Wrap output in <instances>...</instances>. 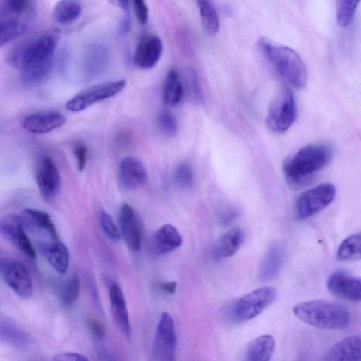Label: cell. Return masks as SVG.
Wrapping results in <instances>:
<instances>
[{"label":"cell","instance_id":"1","mask_svg":"<svg viewBox=\"0 0 361 361\" xmlns=\"http://www.w3.org/2000/svg\"><path fill=\"white\" fill-rule=\"evenodd\" d=\"M332 154L331 147L324 143L304 146L284 164L283 171L287 182L293 188L308 183L314 173L330 161Z\"/></svg>","mask_w":361,"mask_h":361},{"label":"cell","instance_id":"2","mask_svg":"<svg viewBox=\"0 0 361 361\" xmlns=\"http://www.w3.org/2000/svg\"><path fill=\"white\" fill-rule=\"evenodd\" d=\"M293 312L299 320L322 329H343L350 323V313L346 307L322 300L298 303Z\"/></svg>","mask_w":361,"mask_h":361},{"label":"cell","instance_id":"3","mask_svg":"<svg viewBox=\"0 0 361 361\" xmlns=\"http://www.w3.org/2000/svg\"><path fill=\"white\" fill-rule=\"evenodd\" d=\"M258 44L275 70L291 85L302 88L306 85L307 71L298 52L266 37L259 38Z\"/></svg>","mask_w":361,"mask_h":361},{"label":"cell","instance_id":"4","mask_svg":"<svg viewBox=\"0 0 361 361\" xmlns=\"http://www.w3.org/2000/svg\"><path fill=\"white\" fill-rule=\"evenodd\" d=\"M56 32H47L16 46L8 56V63L20 71L53 63L59 42Z\"/></svg>","mask_w":361,"mask_h":361},{"label":"cell","instance_id":"5","mask_svg":"<svg viewBox=\"0 0 361 361\" xmlns=\"http://www.w3.org/2000/svg\"><path fill=\"white\" fill-rule=\"evenodd\" d=\"M298 114L295 98L292 91L283 87L271 102L266 116L267 128L275 133H282L293 124Z\"/></svg>","mask_w":361,"mask_h":361},{"label":"cell","instance_id":"6","mask_svg":"<svg viewBox=\"0 0 361 361\" xmlns=\"http://www.w3.org/2000/svg\"><path fill=\"white\" fill-rule=\"evenodd\" d=\"M335 186L329 183L317 185L302 192L295 202L299 219H306L328 207L336 196Z\"/></svg>","mask_w":361,"mask_h":361},{"label":"cell","instance_id":"7","mask_svg":"<svg viewBox=\"0 0 361 361\" xmlns=\"http://www.w3.org/2000/svg\"><path fill=\"white\" fill-rule=\"evenodd\" d=\"M276 289L264 286L241 297L235 304L233 316L240 322L250 320L260 314L276 299Z\"/></svg>","mask_w":361,"mask_h":361},{"label":"cell","instance_id":"8","mask_svg":"<svg viewBox=\"0 0 361 361\" xmlns=\"http://www.w3.org/2000/svg\"><path fill=\"white\" fill-rule=\"evenodd\" d=\"M126 81L120 80L97 84L77 93L66 103L67 110L72 112L83 111L94 104L112 97L121 92Z\"/></svg>","mask_w":361,"mask_h":361},{"label":"cell","instance_id":"9","mask_svg":"<svg viewBox=\"0 0 361 361\" xmlns=\"http://www.w3.org/2000/svg\"><path fill=\"white\" fill-rule=\"evenodd\" d=\"M176 336L173 320L166 312L158 322L153 352L157 361H176Z\"/></svg>","mask_w":361,"mask_h":361},{"label":"cell","instance_id":"10","mask_svg":"<svg viewBox=\"0 0 361 361\" xmlns=\"http://www.w3.org/2000/svg\"><path fill=\"white\" fill-rule=\"evenodd\" d=\"M0 275L13 290L22 298H29L32 292V282L25 266L20 262L0 259Z\"/></svg>","mask_w":361,"mask_h":361},{"label":"cell","instance_id":"11","mask_svg":"<svg viewBox=\"0 0 361 361\" xmlns=\"http://www.w3.org/2000/svg\"><path fill=\"white\" fill-rule=\"evenodd\" d=\"M0 235L30 259L36 258V252L20 216L8 214L0 218Z\"/></svg>","mask_w":361,"mask_h":361},{"label":"cell","instance_id":"12","mask_svg":"<svg viewBox=\"0 0 361 361\" xmlns=\"http://www.w3.org/2000/svg\"><path fill=\"white\" fill-rule=\"evenodd\" d=\"M20 217L25 231L39 238V241L59 240L56 226L47 213L29 208L24 209Z\"/></svg>","mask_w":361,"mask_h":361},{"label":"cell","instance_id":"13","mask_svg":"<svg viewBox=\"0 0 361 361\" xmlns=\"http://www.w3.org/2000/svg\"><path fill=\"white\" fill-rule=\"evenodd\" d=\"M326 286L334 295L351 302L361 299V281L343 271H336L329 277Z\"/></svg>","mask_w":361,"mask_h":361},{"label":"cell","instance_id":"14","mask_svg":"<svg viewBox=\"0 0 361 361\" xmlns=\"http://www.w3.org/2000/svg\"><path fill=\"white\" fill-rule=\"evenodd\" d=\"M36 181L42 197L45 200L54 197L59 190L61 177L54 161L43 157L37 167Z\"/></svg>","mask_w":361,"mask_h":361},{"label":"cell","instance_id":"15","mask_svg":"<svg viewBox=\"0 0 361 361\" xmlns=\"http://www.w3.org/2000/svg\"><path fill=\"white\" fill-rule=\"evenodd\" d=\"M163 51L161 39L154 35L142 37L139 41L134 55V63L140 68L149 69L159 61Z\"/></svg>","mask_w":361,"mask_h":361},{"label":"cell","instance_id":"16","mask_svg":"<svg viewBox=\"0 0 361 361\" xmlns=\"http://www.w3.org/2000/svg\"><path fill=\"white\" fill-rule=\"evenodd\" d=\"M120 233L132 251H138L141 247V232L133 208L128 204L121 206L118 212Z\"/></svg>","mask_w":361,"mask_h":361},{"label":"cell","instance_id":"17","mask_svg":"<svg viewBox=\"0 0 361 361\" xmlns=\"http://www.w3.org/2000/svg\"><path fill=\"white\" fill-rule=\"evenodd\" d=\"M65 121L64 115L59 111L37 112L26 116L23 127L30 133L43 134L62 126Z\"/></svg>","mask_w":361,"mask_h":361},{"label":"cell","instance_id":"18","mask_svg":"<svg viewBox=\"0 0 361 361\" xmlns=\"http://www.w3.org/2000/svg\"><path fill=\"white\" fill-rule=\"evenodd\" d=\"M361 338L358 335L349 336L331 346L321 361H360Z\"/></svg>","mask_w":361,"mask_h":361},{"label":"cell","instance_id":"19","mask_svg":"<svg viewBox=\"0 0 361 361\" xmlns=\"http://www.w3.org/2000/svg\"><path fill=\"white\" fill-rule=\"evenodd\" d=\"M118 177L122 187L130 190L144 184L147 178V173L138 159L126 157L119 164Z\"/></svg>","mask_w":361,"mask_h":361},{"label":"cell","instance_id":"20","mask_svg":"<svg viewBox=\"0 0 361 361\" xmlns=\"http://www.w3.org/2000/svg\"><path fill=\"white\" fill-rule=\"evenodd\" d=\"M37 247L41 254L57 272H66L69 264V252L63 243L59 240L38 241Z\"/></svg>","mask_w":361,"mask_h":361},{"label":"cell","instance_id":"21","mask_svg":"<svg viewBox=\"0 0 361 361\" xmlns=\"http://www.w3.org/2000/svg\"><path fill=\"white\" fill-rule=\"evenodd\" d=\"M109 295L114 321L123 334L130 339L131 328L123 291L118 284L113 283L109 287Z\"/></svg>","mask_w":361,"mask_h":361},{"label":"cell","instance_id":"22","mask_svg":"<svg viewBox=\"0 0 361 361\" xmlns=\"http://www.w3.org/2000/svg\"><path fill=\"white\" fill-rule=\"evenodd\" d=\"M182 243V238L177 228L171 224H165L154 233L152 242V251L164 255L178 248Z\"/></svg>","mask_w":361,"mask_h":361},{"label":"cell","instance_id":"23","mask_svg":"<svg viewBox=\"0 0 361 361\" xmlns=\"http://www.w3.org/2000/svg\"><path fill=\"white\" fill-rule=\"evenodd\" d=\"M33 1L27 0L0 1V21H17L27 23L25 19L34 13Z\"/></svg>","mask_w":361,"mask_h":361},{"label":"cell","instance_id":"24","mask_svg":"<svg viewBox=\"0 0 361 361\" xmlns=\"http://www.w3.org/2000/svg\"><path fill=\"white\" fill-rule=\"evenodd\" d=\"M0 341L15 347L24 348L30 343L31 339L16 322L0 314Z\"/></svg>","mask_w":361,"mask_h":361},{"label":"cell","instance_id":"25","mask_svg":"<svg viewBox=\"0 0 361 361\" xmlns=\"http://www.w3.org/2000/svg\"><path fill=\"white\" fill-rule=\"evenodd\" d=\"M274 348L275 340L271 335L258 336L248 344L243 361H269Z\"/></svg>","mask_w":361,"mask_h":361},{"label":"cell","instance_id":"26","mask_svg":"<svg viewBox=\"0 0 361 361\" xmlns=\"http://www.w3.org/2000/svg\"><path fill=\"white\" fill-rule=\"evenodd\" d=\"M244 241L243 231L239 228H232L224 233L214 247V257L218 259L231 257L242 246Z\"/></svg>","mask_w":361,"mask_h":361},{"label":"cell","instance_id":"27","mask_svg":"<svg viewBox=\"0 0 361 361\" xmlns=\"http://www.w3.org/2000/svg\"><path fill=\"white\" fill-rule=\"evenodd\" d=\"M283 259V248L278 245L271 246L260 264L258 271L259 280L266 282L274 279L281 269Z\"/></svg>","mask_w":361,"mask_h":361},{"label":"cell","instance_id":"28","mask_svg":"<svg viewBox=\"0 0 361 361\" xmlns=\"http://www.w3.org/2000/svg\"><path fill=\"white\" fill-rule=\"evenodd\" d=\"M184 94L183 80L179 73L171 69L168 71L162 86V97L166 104L175 106L180 104Z\"/></svg>","mask_w":361,"mask_h":361},{"label":"cell","instance_id":"29","mask_svg":"<svg viewBox=\"0 0 361 361\" xmlns=\"http://www.w3.org/2000/svg\"><path fill=\"white\" fill-rule=\"evenodd\" d=\"M108 51L99 44H91L86 50L85 68L90 77L99 74L106 66Z\"/></svg>","mask_w":361,"mask_h":361},{"label":"cell","instance_id":"30","mask_svg":"<svg viewBox=\"0 0 361 361\" xmlns=\"http://www.w3.org/2000/svg\"><path fill=\"white\" fill-rule=\"evenodd\" d=\"M81 12L82 6L79 1L63 0L56 4L53 16L58 23L67 25L75 21L80 16Z\"/></svg>","mask_w":361,"mask_h":361},{"label":"cell","instance_id":"31","mask_svg":"<svg viewBox=\"0 0 361 361\" xmlns=\"http://www.w3.org/2000/svg\"><path fill=\"white\" fill-rule=\"evenodd\" d=\"M336 257L339 261L353 262L361 257V235L353 234L344 239L340 244Z\"/></svg>","mask_w":361,"mask_h":361},{"label":"cell","instance_id":"32","mask_svg":"<svg viewBox=\"0 0 361 361\" xmlns=\"http://www.w3.org/2000/svg\"><path fill=\"white\" fill-rule=\"evenodd\" d=\"M202 24L206 32L215 35L219 29V18L213 4L207 0L197 1Z\"/></svg>","mask_w":361,"mask_h":361},{"label":"cell","instance_id":"33","mask_svg":"<svg viewBox=\"0 0 361 361\" xmlns=\"http://www.w3.org/2000/svg\"><path fill=\"white\" fill-rule=\"evenodd\" d=\"M183 87L190 99L195 104H201L204 102V97L199 76L195 70L188 69L185 74Z\"/></svg>","mask_w":361,"mask_h":361},{"label":"cell","instance_id":"34","mask_svg":"<svg viewBox=\"0 0 361 361\" xmlns=\"http://www.w3.org/2000/svg\"><path fill=\"white\" fill-rule=\"evenodd\" d=\"M27 24L17 21H0V47L21 36Z\"/></svg>","mask_w":361,"mask_h":361},{"label":"cell","instance_id":"35","mask_svg":"<svg viewBox=\"0 0 361 361\" xmlns=\"http://www.w3.org/2000/svg\"><path fill=\"white\" fill-rule=\"evenodd\" d=\"M80 292V282L77 276L68 279L61 286L59 298L61 304L69 307L78 300Z\"/></svg>","mask_w":361,"mask_h":361},{"label":"cell","instance_id":"36","mask_svg":"<svg viewBox=\"0 0 361 361\" xmlns=\"http://www.w3.org/2000/svg\"><path fill=\"white\" fill-rule=\"evenodd\" d=\"M360 1H336V20L341 27L348 26L352 21Z\"/></svg>","mask_w":361,"mask_h":361},{"label":"cell","instance_id":"37","mask_svg":"<svg viewBox=\"0 0 361 361\" xmlns=\"http://www.w3.org/2000/svg\"><path fill=\"white\" fill-rule=\"evenodd\" d=\"M161 131L167 136L174 135L178 130V123L173 115L168 111H162L157 118Z\"/></svg>","mask_w":361,"mask_h":361},{"label":"cell","instance_id":"38","mask_svg":"<svg viewBox=\"0 0 361 361\" xmlns=\"http://www.w3.org/2000/svg\"><path fill=\"white\" fill-rule=\"evenodd\" d=\"M175 181L182 188H189L193 183L194 174L188 163L180 164L175 171Z\"/></svg>","mask_w":361,"mask_h":361},{"label":"cell","instance_id":"39","mask_svg":"<svg viewBox=\"0 0 361 361\" xmlns=\"http://www.w3.org/2000/svg\"><path fill=\"white\" fill-rule=\"evenodd\" d=\"M101 227L105 234L114 240H118L121 238L120 231L116 226L111 216L105 211L99 214Z\"/></svg>","mask_w":361,"mask_h":361},{"label":"cell","instance_id":"40","mask_svg":"<svg viewBox=\"0 0 361 361\" xmlns=\"http://www.w3.org/2000/svg\"><path fill=\"white\" fill-rule=\"evenodd\" d=\"M135 14L139 23L142 25H145L149 20V8L142 0H135L133 1Z\"/></svg>","mask_w":361,"mask_h":361},{"label":"cell","instance_id":"41","mask_svg":"<svg viewBox=\"0 0 361 361\" xmlns=\"http://www.w3.org/2000/svg\"><path fill=\"white\" fill-rule=\"evenodd\" d=\"M73 153L76 159L77 166L80 171H82L86 165L87 148L83 144H77L73 147Z\"/></svg>","mask_w":361,"mask_h":361},{"label":"cell","instance_id":"42","mask_svg":"<svg viewBox=\"0 0 361 361\" xmlns=\"http://www.w3.org/2000/svg\"><path fill=\"white\" fill-rule=\"evenodd\" d=\"M88 326L94 341L102 342L105 336V329L102 324L97 319H90L88 320Z\"/></svg>","mask_w":361,"mask_h":361},{"label":"cell","instance_id":"43","mask_svg":"<svg viewBox=\"0 0 361 361\" xmlns=\"http://www.w3.org/2000/svg\"><path fill=\"white\" fill-rule=\"evenodd\" d=\"M114 4L124 11V18L121 25V31L126 32L130 30L131 18L128 1H116Z\"/></svg>","mask_w":361,"mask_h":361},{"label":"cell","instance_id":"44","mask_svg":"<svg viewBox=\"0 0 361 361\" xmlns=\"http://www.w3.org/2000/svg\"><path fill=\"white\" fill-rule=\"evenodd\" d=\"M53 361H89V360L79 353H61L54 355Z\"/></svg>","mask_w":361,"mask_h":361},{"label":"cell","instance_id":"45","mask_svg":"<svg viewBox=\"0 0 361 361\" xmlns=\"http://www.w3.org/2000/svg\"><path fill=\"white\" fill-rule=\"evenodd\" d=\"M96 343L95 350L99 359L101 361H118L104 347L100 341Z\"/></svg>","mask_w":361,"mask_h":361},{"label":"cell","instance_id":"46","mask_svg":"<svg viewBox=\"0 0 361 361\" xmlns=\"http://www.w3.org/2000/svg\"><path fill=\"white\" fill-rule=\"evenodd\" d=\"M176 287L177 283L176 281H170L161 284V289L171 294L175 293Z\"/></svg>","mask_w":361,"mask_h":361}]
</instances>
